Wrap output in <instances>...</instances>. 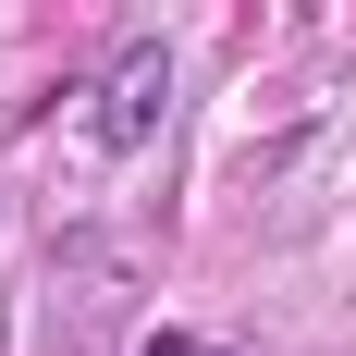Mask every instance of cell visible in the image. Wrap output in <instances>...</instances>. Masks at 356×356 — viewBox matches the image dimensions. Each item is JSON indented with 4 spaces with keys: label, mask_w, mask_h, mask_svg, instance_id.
I'll return each mask as SVG.
<instances>
[{
    "label": "cell",
    "mask_w": 356,
    "mask_h": 356,
    "mask_svg": "<svg viewBox=\"0 0 356 356\" xmlns=\"http://www.w3.org/2000/svg\"><path fill=\"white\" fill-rule=\"evenodd\" d=\"M160 111H172V49L160 37H123L111 74H99V147H147Z\"/></svg>",
    "instance_id": "6da1fadb"
},
{
    "label": "cell",
    "mask_w": 356,
    "mask_h": 356,
    "mask_svg": "<svg viewBox=\"0 0 356 356\" xmlns=\"http://www.w3.org/2000/svg\"><path fill=\"white\" fill-rule=\"evenodd\" d=\"M147 356H209V344H184V332H160V344H147Z\"/></svg>",
    "instance_id": "7a4b0ae2"
}]
</instances>
